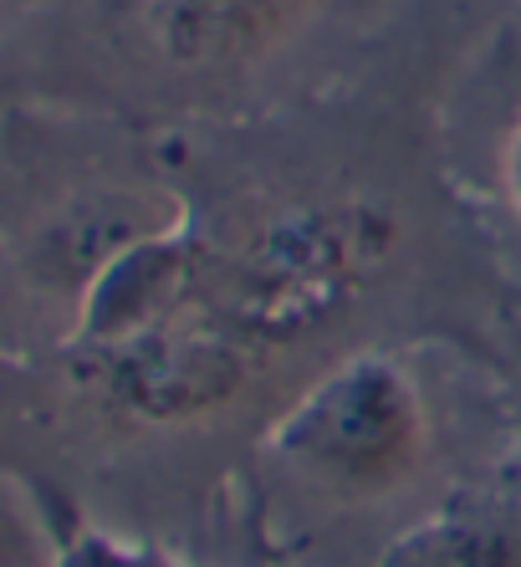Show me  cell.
Segmentation results:
<instances>
[{
  "label": "cell",
  "instance_id": "cell-2",
  "mask_svg": "<svg viewBox=\"0 0 521 567\" xmlns=\"http://www.w3.org/2000/svg\"><path fill=\"white\" fill-rule=\"evenodd\" d=\"M88 363L113 404L159 424L221 410L246 383L241 338L221 332V322L170 317L164 307L144 317L139 328L118 332L108 343H92Z\"/></svg>",
  "mask_w": 521,
  "mask_h": 567
},
{
  "label": "cell",
  "instance_id": "cell-1",
  "mask_svg": "<svg viewBox=\"0 0 521 567\" xmlns=\"http://www.w3.org/2000/svg\"><path fill=\"white\" fill-rule=\"evenodd\" d=\"M272 445L333 496L374 502L425 461V404L394 363L353 358L276 424Z\"/></svg>",
  "mask_w": 521,
  "mask_h": 567
},
{
  "label": "cell",
  "instance_id": "cell-3",
  "mask_svg": "<svg viewBox=\"0 0 521 567\" xmlns=\"http://www.w3.org/2000/svg\"><path fill=\"white\" fill-rule=\"evenodd\" d=\"M378 567H521V461L460 481L378 553Z\"/></svg>",
  "mask_w": 521,
  "mask_h": 567
},
{
  "label": "cell",
  "instance_id": "cell-6",
  "mask_svg": "<svg viewBox=\"0 0 521 567\" xmlns=\"http://www.w3.org/2000/svg\"><path fill=\"white\" fill-rule=\"evenodd\" d=\"M507 189H511V199L521 205V128H517V138H511V148H507Z\"/></svg>",
  "mask_w": 521,
  "mask_h": 567
},
{
  "label": "cell",
  "instance_id": "cell-4",
  "mask_svg": "<svg viewBox=\"0 0 521 567\" xmlns=\"http://www.w3.org/2000/svg\"><path fill=\"white\" fill-rule=\"evenodd\" d=\"M297 6L302 0H154V27L180 56L210 62L272 41Z\"/></svg>",
  "mask_w": 521,
  "mask_h": 567
},
{
  "label": "cell",
  "instance_id": "cell-5",
  "mask_svg": "<svg viewBox=\"0 0 521 567\" xmlns=\"http://www.w3.org/2000/svg\"><path fill=\"white\" fill-rule=\"evenodd\" d=\"M52 567H184L174 557L154 553V547H133V542H118L98 527H67L62 547H57Z\"/></svg>",
  "mask_w": 521,
  "mask_h": 567
}]
</instances>
